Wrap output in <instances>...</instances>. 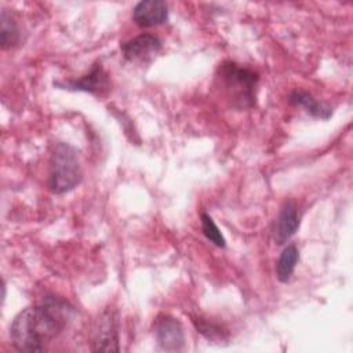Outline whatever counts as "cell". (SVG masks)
<instances>
[{
    "instance_id": "cell-1",
    "label": "cell",
    "mask_w": 353,
    "mask_h": 353,
    "mask_svg": "<svg viewBox=\"0 0 353 353\" xmlns=\"http://www.w3.org/2000/svg\"><path fill=\"white\" fill-rule=\"evenodd\" d=\"M74 307L65 299L46 295L30 307L21 310L10 325L12 346L19 352H41L69 324Z\"/></svg>"
},
{
    "instance_id": "cell-2",
    "label": "cell",
    "mask_w": 353,
    "mask_h": 353,
    "mask_svg": "<svg viewBox=\"0 0 353 353\" xmlns=\"http://www.w3.org/2000/svg\"><path fill=\"white\" fill-rule=\"evenodd\" d=\"M216 80L230 106L234 109H250L255 105L259 76L233 61H225L218 66Z\"/></svg>"
},
{
    "instance_id": "cell-3",
    "label": "cell",
    "mask_w": 353,
    "mask_h": 353,
    "mask_svg": "<svg viewBox=\"0 0 353 353\" xmlns=\"http://www.w3.org/2000/svg\"><path fill=\"white\" fill-rule=\"evenodd\" d=\"M83 178L79 152L69 143L58 142L50 156L48 188L55 194L73 190Z\"/></svg>"
},
{
    "instance_id": "cell-4",
    "label": "cell",
    "mask_w": 353,
    "mask_h": 353,
    "mask_svg": "<svg viewBox=\"0 0 353 353\" xmlns=\"http://www.w3.org/2000/svg\"><path fill=\"white\" fill-rule=\"evenodd\" d=\"M91 345L94 352H119L117 317L112 309H105L95 320Z\"/></svg>"
},
{
    "instance_id": "cell-5",
    "label": "cell",
    "mask_w": 353,
    "mask_h": 353,
    "mask_svg": "<svg viewBox=\"0 0 353 353\" xmlns=\"http://www.w3.org/2000/svg\"><path fill=\"white\" fill-rule=\"evenodd\" d=\"M55 87L69 91H84L98 97H103L110 91V81L109 76L102 68L99 62H95L90 72L76 80H66V81H55Z\"/></svg>"
},
{
    "instance_id": "cell-6",
    "label": "cell",
    "mask_w": 353,
    "mask_h": 353,
    "mask_svg": "<svg viewBox=\"0 0 353 353\" xmlns=\"http://www.w3.org/2000/svg\"><path fill=\"white\" fill-rule=\"evenodd\" d=\"M153 334L161 350L178 352L185 345V334L181 321L170 314H160L154 320Z\"/></svg>"
},
{
    "instance_id": "cell-7",
    "label": "cell",
    "mask_w": 353,
    "mask_h": 353,
    "mask_svg": "<svg viewBox=\"0 0 353 353\" xmlns=\"http://www.w3.org/2000/svg\"><path fill=\"white\" fill-rule=\"evenodd\" d=\"M161 47H163V43L157 36L142 33L123 43L120 46V50L123 52V57L127 61L138 62V61L150 59L161 50Z\"/></svg>"
},
{
    "instance_id": "cell-8",
    "label": "cell",
    "mask_w": 353,
    "mask_h": 353,
    "mask_svg": "<svg viewBox=\"0 0 353 353\" xmlns=\"http://www.w3.org/2000/svg\"><path fill=\"white\" fill-rule=\"evenodd\" d=\"M168 19V7L163 0H142L132 8V21L141 28L163 25Z\"/></svg>"
},
{
    "instance_id": "cell-9",
    "label": "cell",
    "mask_w": 353,
    "mask_h": 353,
    "mask_svg": "<svg viewBox=\"0 0 353 353\" xmlns=\"http://www.w3.org/2000/svg\"><path fill=\"white\" fill-rule=\"evenodd\" d=\"M299 228V215H298V208L295 205V203H292L291 200L285 201L280 211L279 215L276 218V223H274V241L277 244H284L285 241H288L295 232Z\"/></svg>"
},
{
    "instance_id": "cell-10",
    "label": "cell",
    "mask_w": 353,
    "mask_h": 353,
    "mask_svg": "<svg viewBox=\"0 0 353 353\" xmlns=\"http://www.w3.org/2000/svg\"><path fill=\"white\" fill-rule=\"evenodd\" d=\"M288 102L291 105H295V106H301L303 108L310 116L313 117H317V119H323V120H327L331 117L332 114V110L327 106H324L323 103H320L317 99H314L309 92L306 91H292L290 95H288Z\"/></svg>"
},
{
    "instance_id": "cell-11",
    "label": "cell",
    "mask_w": 353,
    "mask_h": 353,
    "mask_svg": "<svg viewBox=\"0 0 353 353\" xmlns=\"http://www.w3.org/2000/svg\"><path fill=\"white\" fill-rule=\"evenodd\" d=\"M298 261L299 250L295 244H290L281 251L276 265V277L280 283H287L291 279Z\"/></svg>"
},
{
    "instance_id": "cell-12",
    "label": "cell",
    "mask_w": 353,
    "mask_h": 353,
    "mask_svg": "<svg viewBox=\"0 0 353 353\" xmlns=\"http://www.w3.org/2000/svg\"><path fill=\"white\" fill-rule=\"evenodd\" d=\"M0 36H1V48L7 50L18 44L19 41V29L11 14L6 10L1 11L0 15Z\"/></svg>"
},
{
    "instance_id": "cell-13",
    "label": "cell",
    "mask_w": 353,
    "mask_h": 353,
    "mask_svg": "<svg viewBox=\"0 0 353 353\" xmlns=\"http://www.w3.org/2000/svg\"><path fill=\"white\" fill-rule=\"evenodd\" d=\"M193 324H194L197 332H200L208 341L219 342V341H225L228 338L226 331L219 324H215L212 321H208V320H204L200 317H193Z\"/></svg>"
},
{
    "instance_id": "cell-14",
    "label": "cell",
    "mask_w": 353,
    "mask_h": 353,
    "mask_svg": "<svg viewBox=\"0 0 353 353\" xmlns=\"http://www.w3.org/2000/svg\"><path fill=\"white\" fill-rule=\"evenodd\" d=\"M200 222H201V232L205 236V239L208 241H211L214 245L219 247V248H225L226 247V240L223 237V234L221 233V230L218 229V226L215 225V222L212 221V218L203 212L200 215Z\"/></svg>"
}]
</instances>
